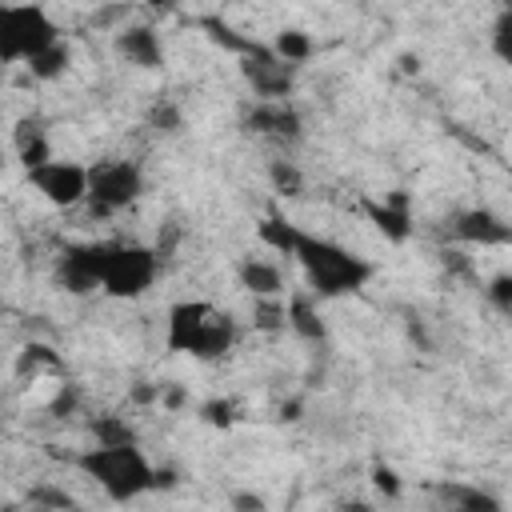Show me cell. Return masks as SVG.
<instances>
[{
    "label": "cell",
    "instance_id": "6da1fadb",
    "mask_svg": "<svg viewBox=\"0 0 512 512\" xmlns=\"http://www.w3.org/2000/svg\"><path fill=\"white\" fill-rule=\"evenodd\" d=\"M288 256L300 264V272L308 276V288L324 300L332 296H348V292H360L368 280H372V264L356 252H348L344 244L328 240V236H316V232H304L296 224L292 232V248Z\"/></svg>",
    "mask_w": 512,
    "mask_h": 512
},
{
    "label": "cell",
    "instance_id": "7a4b0ae2",
    "mask_svg": "<svg viewBox=\"0 0 512 512\" xmlns=\"http://www.w3.org/2000/svg\"><path fill=\"white\" fill-rule=\"evenodd\" d=\"M236 340V320L208 300H176L164 320V348L196 360H220Z\"/></svg>",
    "mask_w": 512,
    "mask_h": 512
},
{
    "label": "cell",
    "instance_id": "3957f363",
    "mask_svg": "<svg viewBox=\"0 0 512 512\" xmlns=\"http://www.w3.org/2000/svg\"><path fill=\"white\" fill-rule=\"evenodd\" d=\"M76 468L88 480H96V488L116 504L152 492V472H156L148 464V456L140 452V444H120V448H100L96 444V448H84L76 456Z\"/></svg>",
    "mask_w": 512,
    "mask_h": 512
},
{
    "label": "cell",
    "instance_id": "277c9868",
    "mask_svg": "<svg viewBox=\"0 0 512 512\" xmlns=\"http://www.w3.org/2000/svg\"><path fill=\"white\" fill-rule=\"evenodd\" d=\"M60 40L56 20L40 4H0V64H28Z\"/></svg>",
    "mask_w": 512,
    "mask_h": 512
},
{
    "label": "cell",
    "instance_id": "5b68a950",
    "mask_svg": "<svg viewBox=\"0 0 512 512\" xmlns=\"http://www.w3.org/2000/svg\"><path fill=\"white\" fill-rule=\"evenodd\" d=\"M160 276V252L148 244H124L108 240L104 252V272H100V292L112 300H136L144 296Z\"/></svg>",
    "mask_w": 512,
    "mask_h": 512
},
{
    "label": "cell",
    "instance_id": "8992f818",
    "mask_svg": "<svg viewBox=\"0 0 512 512\" xmlns=\"http://www.w3.org/2000/svg\"><path fill=\"white\" fill-rule=\"evenodd\" d=\"M140 192H144V172L136 160H100L88 168V204L100 216L136 204Z\"/></svg>",
    "mask_w": 512,
    "mask_h": 512
},
{
    "label": "cell",
    "instance_id": "52a82bcc",
    "mask_svg": "<svg viewBox=\"0 0 512 512\" xmlns=\"http://www.w3.org/2000/svg\"><path fill=\"white\" fill-rule=\"evenodd\" d=\"M28 184L52 204V208H76L88 200V164L76 160H48L28 172Z\"/></svg>",
    "mask_w": 512,
    "mask_h": 512
},
{
    "label": "cell",
    "instance_id": "ba28073f",
    "mask_svg": "<svg viewBox=\"0 0 512 512\" xmlns=\"http://www.w3.org/2000/svg\"><path fill=\"white\" fill-rule=\"evenodd\" d=\"M240 60H244V64H240V68H244V80L252 84V92L260 96V104L288 100V92H292V84H296V68H292V64L276 60L272 48H264V44H252Z\"/></svg>",
    "mask_w": 512,
    "mask_h": 512
},
{
    "label": "cell",
    "instance_id": "9c48e42d",
    "mask_svg": "<svg viewBox=\"0 0 512 512\" xmlns=\"http://www.w3.org/2000/svg\"><path fill=\"white\" fill-rule=\"evenodd\" d=\"M104 252H108V240H84V244H68L60 264H56V276L64 284V292L72 296H88L100 288V272H104Z\"/></svg>",
    "mask_w": 512,
    "mask_h": 512
},
{
    "label": "cell",
    "instance_id": "30bf717a",
    "mask_svg": "<svg viewBox=\"0 0 512 512\" xmlns=\"http://www.w3.org/2000/svg\"><path fill=\"white\" fill-rule=\"evenodd\" d=\"M116 52L136 68H160L164 64V40L148 24H124L116 28Z\"/></svg>",
    "mask_w": 512,
    "mask_h": 512
},
{
    "label": "cell",
    "instance_id": "8fae6325",
    "mask_svg": "<svg viewBox=\"0 0 512 512\" xmlns=\"http://www.w3.org/2000/svg\"><path fill=\"white\" fill-rule=\"evenodd\" d=\"M452 232H456V240L480 244V248L508 244V236H512V228L504 224V216H496L492 208H468V212H460L456 224H452Z\"/></svg>",
    "mask_w": 512,
    "mask_h": 512
},
{
    "label": "cell",
    "instance_id": "7c38bea8",
    "mask_svg": "<svg viewBox=\"0 0 512 512\" xmlns=\"http://www.w3.org/2000/svg\"><path fill=\"white\" fill-rule=\"evenodd\" d=\"M236 280L244 292H252V300H280L284 296V276L272 260H260V256H244L236 264Z\"/></svg>",
    "mask_w": 512,
    "mask_h": 512
},
{
    "label": "cell",
    "instance_id": "4fadbf2b",
    "mask_svg": "<svg viewBox=\"0 0 512 512\" xmlns=\"http://www.w3.org/2000/svg\"><path fill=\"white\" fill-rule=\"evenodd\" d=\"M248 128L252 132H264V136H300V112L288 104V100H276V104H256L248 112Z\"/></svg>",
    "mask_w": 512,
    "mask_h": 512
},
{
    "label": "cell",
    "instance_id": "5bb4252c",
    "mask_svg": "<svg viewBox=\"0 0 512 512\" xmlns=\"http://www.w3.org/2000/svg\"><path fill=\"white\" fill-rule=\"evenodd\" d=\"M436 492L448 504V512H504L500 500L480 484H440Z\"/></svg>",
    "mask_w": 512,
    "mask_h": 512
},
{
    "label": "cell",
    "instance_id": "9a60e30c",
    "mask_svg": "<svg viewBox=\"0 0 512 512\" xmlns=\"http://www.w3.org/2000/svg\"><path fill=\"white\" fill-rule=\"evenodd\" d=\"M368 216L388 240H408V232H412V216H408L404 196H388L384 204H368Z\"/></svg>",
    "mask_w": 512,
    "mask_h": 512
},
{
    "label": "cell",
    "instance_id": "2e32d148",
    "mask_svg": "<svg viewBox=\"0 0 512 512\" xmlns=\"http://www.w3.org/2000/svg\"><path fill=\"white\" fill-rule=\"evenodd\" d=\"M284 316H288V328H292L296 336H304V340H324V320H320V312H316V304H312L308 296H292V300L284 304Z\"/></svg>",
    "mask_w": 512,
    "mask_h": 512
},
{
    "label": "cell",
    "instance_id": "e0dca14e",
    "mask_svg": "<svg viewBox=\"0 0 512 512\" xmlns=\"http://www.w3.org/2000/svg\"><path fill=\"white\" fill-rule=\"evenodd\" d=\"M268 48H272V56H276V60H284V64H292V68H300V64L312 56V36H308V32H300V28H280V32H276V40H272Z\"/></svg>",
    "mask_w": 512,
    "mask_h": 512
},
{
    "label": "cell",
    "instance_id": "ac0fdd59",
    "mask_svg": "<svg viewBox=\"0 0 512 512\" xmlns=\"http://www.w3.org/2000/svg\"><path fill=\"white\" fill-rule=\"evenodd\" d=\"M68 60H72L68 44H64V40H56V44H52V48H44L40 56H32L24 68H28L36 80H56V76H64V72H68Z\"/></svg>",
    "mask_w": 512,
    "mask_h": 512
},
{
    "label": "cell",
    "instance_id": "d6986e66",
    "mask_svg": "<svg viewBox=\"0 0 512 512\" xmlns=\"http://www.w3.org/2000/svg\"><path fill=\"white\" fill-rule=\"evenodd\" d=\"M92 436H96V444H100V448L136 444L132 424H128V420H120V416H100V420H92Z\"/></svg>",
    "mask_w": 512,
    "mask_h": 512
},
{
    "label": "cell",
    "instance_id": "ffe728a7",
    "mask_svg": "<svg viewBox=\"0 0 512 512\" xmlns=\"http://www.w3.org/2000/svg\"><path fill=\"white\" fill-rule=\"evenodd\" d=\"M292 232H296V224L284 220L280 212H268V216L260 220V240H264L272 252H280V256H288V248H292Z\"/></svg>",
    "mask_w": 512,
    "mask_h": 512
},
{
    "label": "cell",
    "instance_id": "44dd1931",
    "mask_svg": "<svg viewBox=\"0 0 512 512\" xmlns=\"http://www.w3.org/2000/svg\"><path fill=\"white\" fill-rule=\"evenodd\" d=\"M252 320H256V328H264V332L288 328V316H284V296H280V300H256V304H252Z\"/></svg>",
    "mask_w": 512,
    "mask_h": 512
},
{
    "label": "cell",
    "instance_id": "7402d4cb",
    "mask_svg": "<svg viewBox=\"0 0 512 512\" xmlns=\"http://www.w3.org/2000/svg\"><path fill=\"white\" fill-rule=\"evenodd\" d=\"M272 184H276V192H284V196H300L304 176H300L296 164H288V160H272Z\"/></svg>",
    "mask_w": 512,
    "mask_h": 512
},
{
    "label": "cell",
    "instance_id": "603a6c76",
    "mask_svg": "<svg viewBox=\"0 0 512 512\" xmlns=\"http://www.w3.org/2000/svg\"><path fill=\"white\" fill-rule=\"evenodd\" d=\"M492 44H496V56L500 60H512V8H504L492 24Z\"/></svg>",
    "mask_w": 512,
    "mask_h": 512
},
{
    "label": "cell",
    "instance_id": "cb8c5ba5",
    "mask_svg": "<svg viewBox=\"0 0 512 512\" xmlns=\"http://www.w3.org/2000/svg\"><path fill=\"white\" fill-rule=\"evenodd\" d=\"M484 292H488V300L496 304V312H512V276H508V272L492 276Z\"/></svg>",
    "mask_w": 512,
    "mask_h": 512
},
{
    "label": "cell",
    "instance_id": "d4e9b609",
    "mask_svg": "<svg viewBox=\"0 0 512 512\" xmlns=\"http://www.w3.org/2000/svg\"><path fill=\"white\" fill-rule=\"evenodd\" d=\"M40 364L56 368V364H60V356H56L48 344H24V352H20V372H28V368H40Z\"/></svg>",
    "mask_w": 512,
    "mask_h": 512
},
{
    "label": "cell",
    "instance_id": "484cf974",
    "mask_svg": "<svg viewBox=\"0 0 512 512\" xmlns=\"http://www.w3.org/2000/svg\"><path fill=\"white\" fill-rule=\"evenodd\" d=\"M200 416H204L212 428H228V424L236 420V408H232V400H208V404L200 408Z\"/></svg>",
    "mask_w": 512,
    "mask_h": 512
},
{
    "label": "cell",
    "instance_id": "4316f807",
    "mask_svg": "<svg viewBox=\"0 0 512 512\" xmlns=\"http://www.w3.org/2000/svg\"><path fill=\"white\" fill-rule=\"evenodd\" d=\"M372 484H376V492H384V496H400V492H404L400 476H396L388 464H376V468H372Z\"/></svg>",
    "mask_w": 512,
    "mask_h": 512
},
{
    "label": "cell",
    "instance_id": "83f0119b",
    "mask_svg": "<svg viewBox=\"0 0 512 512\" xmlns=\"http://www.w3.org/2000/svg\"><path fill=\"white\" fill-rule=\"evenodd\" d=\"M76 404H80V396H76V388H68V384H60V392H56V400L48 404V412H52L56 420H64V416H72V412H76Z\"/></svg>",
    "mask_w": 512,
    "mask_h": 512
},
{
    "label": "cell",
    "instance_id": "f1b7e54d",
    "mask_svg": "<svg viewBox=\"0 0 512 512\" xmlns=\"http://www.w3.org/2000/svg\"><path fill=\"white\" fill-rule=\"evenodd\" d=\"M184 400H188L184 388H176V384H160V400H156V404H164V408H184Z\"/></svg>",
    "mask_w": 512,
    "mask_h": 512
},
{
    "label": "cell",
    "instance_id": "f546056e",
    "mask_svg": "<svg viewBox=\"0 0 512 512\" xmlns=\"http://www.w3.org/2000/svg\"><path fill=\"white\" fill-rule=\"evenodd\" d=\"M232 508H236V512H264V496H256V492H236V496H232Z\"/></svg>",
    "mask_w": 512,
    "mask_h": 512
},
{
    "label": "cell",
    "instance_id": "4dcf8cb0",
    "mask_svg": "<svg viewBox=\"0 0 512 512\" xmlns=\"http://www.w3.org/2000/svg\"><path fill=\"white\" fill-rule=\"evenodd\" d=\"M152 120H156V124H164V132H176V124H180L176 108H168V104H164V108H156V112H152Z\"/></svg>",
    "mask_w": 512,
    "mask_h": 512
},
{
    "label": "cell",
    "instance_id": "1f68e13d",
    "mask_svg": "<svg viewBox=\"0 0 512 512\" xmlns=\"http://www.w3.org/2000/svg\"><path fill=\"white\" fill-rule=\"evenodd\" d=\"M344 512H372L368 504H344Z\"/></svg>",
    "mask_w": 512,
    "mask_h": 512
},
{
    "label": "cell",
    "instance_id": "d6a6232c",
    "mask_svg": "<svg viewBox=\"0 0 512 512\" xmlns=\"http://www.w3.org/2000/svg\"><path fill=\"white\" fill-rule=\"evenodd\" d=\"M0 168H4V148H0Z\"/></svg>",
    "mask_w": 512,
    "mask_h": 512
}]
</instances>
